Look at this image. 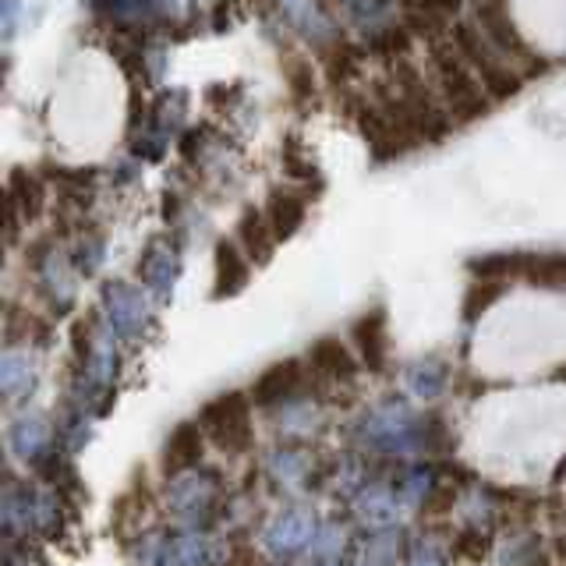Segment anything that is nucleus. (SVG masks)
<instances>
[{"label": "nucleus", "mask_w": 566, "mask_h": 566, "mask_svg": "<svg viewBox=\"0 0 566 566\" xmlns=\"http://www.w3.org/2000/svg\"><path fill=\"white\" fill-rule=\"evenodd\" d=\"M429 64H432V82L436 93L447 106V114L453 124H471L478 117L489 114L492 96L485 93V85L478 82V75L468 67V61L460 57L453 40H439L429 46Z\"/></svg>", "instance_id": "1"}, {"label": "nucleus", "mask_w": 566, "mask_h": 566, "mask_svg": "<svg viewBox=\"0 0 566 566\" xmlns=\"http://www.w3.org/2000/svg\"><path fill=\"white\" fill-rule=\"evenodd\" d=\"M450 40H453V46H457L460 57L468 61V67L478 75V82L485 85V93L492 96V103L510 99V96H517V93H521L524 75L503 57L500 50H495V46L485 40V32L478 29V22H460V25L450 32Z\"/></svg>", "instance_id": "2"}, {"label": "nucleus", "mask_w": 566, "mask_h": 566, "mask_svg": "<svg viewBox=\"0 0 566 566\" xmlns=\"http://www.w3.org/2000/svg\"><path fill=\"white\" fill-rule=\"evenodd\" d=\"M252 397L241 394V389H230L202 403L199 421L206 439L217 447L220 453H244L252 447Z\"/></svg>", "instance_id": "3"}, {"label": "nucleus", "mask_w": 566, "mask_h": 566, "mask_svg": "<svg viewBox=\"0 0 566 566\" xmlns=\"http://www.w3.org/2000/svg\"><path fill=\"white\" fill-rule=\"evenodd\" d=\"M478 29L485 32V40L503 53V57L513 64V67H527V71H542V64L535 61L538 53L527 46V40L521 35V29H517V22L510 18V8H506V0H482L478 4ZM524 75V71H521Z\"/></svg>", "instance_id": "4"}, {"label": "nucleus", "mask_w": 566, "mask_h": 566, "mask_svg": "<svg viewBox=\"0 0 566 566\" xmlns=\"http://www.w3.org/2000/svg\"><path fill=\"white\" fill-rule=\"evenodd\" d=\"M301 382H305V365H301L297 358H283V361L265 368L262 376H255L248 397H252V403L262 407V411H270V407L291 400L301 389Z\"/></svg>", "instance_id": "5"}, {"label": "nucleus", "mask_w": 566, "mask_h": 566, "mask_svg": "<svg viewBox=\"0 0 566 566\" xmlns=\"http://www.w3.org/2000/svg\"><path fill=\"white\" fill-rule=\"evenodd\" d=\"M308 368L329 382H350L358 376V361H354L350 347L340 340V336H318V340L308 347Z\"/></svg>", "instance_id": "6"}, {"label": "nucleus", "mask_w": 566, "mask_h": 566, "mask_svg": "<svg viewBox=\"0 0 566 566\" xmlns=\"http://www.w3.org/2000/svg\"><path fill=\"white\" fill-rule=\"evenodd\" d=\"M252 262L238 248V241H220L217 244V265H212V297H230L244 291Z\"/></svg>", "instance_id": "7"}, {"label": "nucleus", "mask_w": 566, "mask_h": 566, "mask_svg": "<svg viewBox=\"0 0 566 566\" xmlns=\"http://www.w3.org/2000/svg\"><path fill=\"white\" fill-rule=\"evenodd\" d=\"M386 312L382 308H371V312H365L358 323L350 326V340H354V347H358V354H361V361L371 368V371H382L386 368Z\"/></svg>", "instance_id": "8"}, {"label": "nucleus", "mask_w": 566, "mask_h": 566, "mask_svg": "<svg viewBox=\"0 0 566 566\" xmlns=\"http://www.w3.org/2000/svg\"><path fill=\"white\" fill-rule=\"evenodd\" d=\"M234 234H238V248L248 255V262H252V265H265V262L273 259L276 234H273L270 220H265V212H259V209H244Z\"/></svg>", "instance_id": "9"}, {"label": "nucleus", "mask_w": 566, "mask_h": 566, "mask_svg": "<svg viewBox=\"0 0 566 566\" xmlns=\"http://www.w3.org/2000/svg\"><path fill=\"white\" fill-rule=\"evenodd\" d=\"M262 212H265V220H270L276 241H287V238L297 234L301 223H305V217H308V202L301 199L297 191L276 188V191L270 195V202H265Z\"/></svg>", "instance_id": "10"}, {"label": "nucleus", "mask_w": 566, "mask_h": 566, "mask_svg": "<svg viewBox=\"0 0 566 566\" xmlns=\"http://www.w3.org/2000/svg\"><path fill=\"white\" fill-rule=\"evenodd\" d=\"M206 450V432L199 421H181L174 424V432L164 447V460H167V471H185L191 464H199Z\"/></svg>", "instance_id": "11"}, {"label": "nucleus", "mask_w": 566, "mask_h": 566, "mask_svg": "<svg viewBox=\"0 0 566 566\" xmlns=\"http://www.w3.org/2000/svg\"><path fill=\"white\" fill-rule=\"evenodd\" d=\"M521 280H527L531 287H538V291H566V252L527 255Z\"/></svg>", "instance_id": "12"}, {"label": "nucleus", "mask_w": 566, "mask_h": 566, "mask_svg": "<svg viewBox=\"0 0 566 566\" xmlns=\"http://www.w3.org/2000/svg\"><path fill=\"white\" fill-rule=\"evenodd\" d=\"M524 262H527V255H482V259H474L468 270L474 273V280L506 283L513 276H524Z\"/></svg>", "instance_id": "13"}, {"label": "nucleus", "mask_w": 566, "mask_h": 566, "mask_svg": "<svg viewBox=\"0 0 566 566\" xmlns=\"http://www.w3.org/2000/svg\"><path fill=\"white\" fill-rule=\"evenodd\" d=\"M506 283H495V280H474L468 294H464V305H460V315L468 318V323H474V318H482V312H489L492 301H500Z\"/></svg>", "instance_id": "14"}, {"label": "nucleus", "mask_w": 566, "mask_h": 566, "mask_svg": "<svg viewBox=\"0 0 566 566\" xmlns=\"http://www.w3.org/2000/svg\"><path fill=\"white\" fill-rule=\"evenodd\" d=\"M283 75H287V82H291V99L294 103H305V99H312L315 96V75H312V64L305 61V57H291L283 61Z\"/></svg>", "instance_id": "15"}, {"label": "nucleus", "mask_w": 566, "mask_h": 566, "mask_svg": "<svg viewBox=\"0 0 566 566\" xmlns=\"http://www.w3.org/2000/svg\"><path fill=\"white\" fill-rule=\"evenodd\" d=\"M350 18H358V22H376V18L386 11V0H336Z\"/></svg>", "instance_id": "16"}]
</instances>
